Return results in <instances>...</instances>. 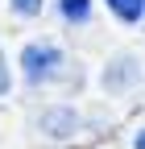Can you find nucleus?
<instances>
[{
  "instance_id": "nucleus-3",
  "label": "nucleus",
  "mask_w": 145,
  "mask_h": 149,
  "mask_svg": "<svg viewBox=\"0 0 145 149\" xmlns=\"http://www.w3.org/2000/svg\"><path fill=\"white\" fill-rule=\"evenodd\" d=\"M38 133L46 137V141H75L79 133H83V112L75 108V104H50V108H42L38 112Z\"/></svg>"
},
{
  "instance_id": "nucleus-8",
  "label": "nucleus",
  "mask_w": 145,
  "mask_h": 149,
  "mask_svg": "<svg viewBox=\"0 0 145 149\" xmlns=\"http://www.w3.org/2000/svg\"><path fill=\"white\" fill-rule=\"evenodd\" d=\"M133 149H145V128H137V133H133Z\"/></svg>"
},
{
  "instance_id": "nucleus-1",
  "label": "nucleus",
  "mask_w": 145,
  "mask_h": 149,
  "mask_svg": "<svg viewBox=\"0 0 145 149\" xmlns=\"http://www.w3.org/2000/svg\"><path fill=\"white\" fill-rule=\"evenodd\" d=\"M70 70V58L66 50L58 42H50V37H42V42H25L21 50V74L29 87H50V83H62Z\"/></svg>"
},
{
  "instance_id": "nucleus-5",
  "label": "nucleus",
  "mask_w": 145,
  "mask_h": 149,
  "mask_svg": "<svg viewBox=\"0 0 145 149\" xmlns=\"http://www.w3.org/2000/svg\"><path fill=\"white\" fill-rule=\"evenodd\" d=\"M58 17L79 29V25L91 21V0H58Z\"/></svg>"
},
{
  "instance_id": "nucleus-7",
  "label": "nucleus",
  "mask_w": 145,
  "mask_h": 149,
  "mask_svg": "<svg viewBox=\"0 0 145 149\" xmlns=\"http://www.w3.org/2000/svg\"><path fill=\"white\" fill-rule=\"evenodd\" d=\"M13 91V70H8V58H4V50H0V100H4Z\"/></svg>"
},
{
  "instance_id": "nucleus-2",
  "label": "nucleus",
  "mask_w": 145,
  "mask_h": 149,
  "mask_svg": "<svg viewBox=\"0 0 145 149\" xmlns=\"http://www.w3.org/2000/svg\"><path fill=\"white\" fill-rule=\"evenodd\" d=\"M141 83V58L133 50H116L100 66V91L104 95H133Z\"/></svg>"
},
{
  "instance_id": "nucleus-4",
  "label": "nucleus",
  "mask_w": 145,
  "mask_h": 149,
  "mask_svg": "<svg viewBox=\"0 0 145 149\" xmlns=\"http://www.w3.org/2000/svg\"><path fill=\"white\" fill-rule=\"evenodd\" d=\"M108 4V13L116 17V21H124V25H141L145 21V0H104Z\"/></svg>"
},
{
  "instance_id": "nucleus-6",
  "label": "nucleus",
  "mask_w": 145,
  "mask_h": 149,
  "mask_svg": "<svg viewBox=\"0 0 145 149\" xmlns=\"http://www.w3.org/2000/svg\"><path fill=\"white\" fill-rule=\"evenodd\" d=\"M8 8H13V17H42V8H46V0H8Z\"/></svg>"
}]
</instances>
